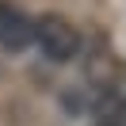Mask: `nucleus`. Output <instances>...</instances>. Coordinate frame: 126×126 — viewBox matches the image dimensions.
<instances>
[{
    "label": "nucleus",
    "mask_w": 126,
    "mask_h": 126,
    "mask_svg": "<svg viewBox=\"0 0 126 126\" xmlns=\"http://www.w3.org/2000/svg\"><path fill=\"white\" fill-rule=\"evenodd\" d=\"M34 46L42 50V57L54 65H69L80 57L84 50V38H80V27L73 19L57 16V12H46V16L34 19Z\"/></svg>",
    "instance_id": "f257e3e1"
},
{
    "label": "nucleus",
    "mask_w": 126,
    "mask_h": 126,
    "mask_svg": "<svg viewBox=\"0 0 126 126\" xmlns=\"http://www.w3.org/2000/svg\"><path fill=\"white\" fill-rule=\"evenodd\" d=\"M34 42V19L27 16L19 4L0 0V50L8 54H23Z\"/></svg>",
    "instance_id": "f03ea898"
},
{
    "label": "nucleus",
    "mask_w": 126,
    "mask_h": 126,
    "mask_svg": "<svg viewBox=\"0 0 126 126\" xmlns=\"http://www.w3.org/2000/svg\"><path fill=\"white\" fill-rule=\"evenodd\" d=\"M84 73H88V80H92L99 92H107V88H115L118 73H122V61H118V54H115L111 46H99V42H95V46L88 50Z\"/></svg>",
    "instance_id": "7ed1b4c3"
},
{
    "label": "nucleus",
    "mask_w": 126,
    "mask_h": 126,
    "mask_svg": "<svg viewBox=\"0 0 126 126\" xmlns=\"http://www.w3.org/2000/svg\"><path fill=\"white\" fill-rule=\"evenodd\" d=\"M95 126H111V122H95Z\"/></svg>",
    "instance_id": "20e7f679"
}]
</instances>
